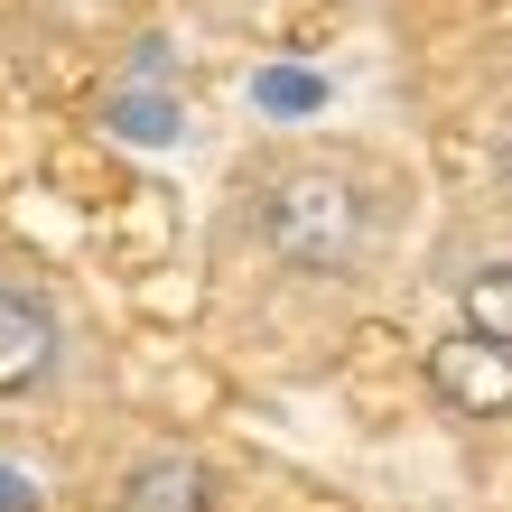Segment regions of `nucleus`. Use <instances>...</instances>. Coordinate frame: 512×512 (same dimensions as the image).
<instances>
[{
  "label": "nucleus",
  "instance_id": "20e7f679",
  "mask_svg": "<svg viewBox=\"0 0 512 512\" xmlns=\"http://www.w3.org/2000/svg\"><path fill=\"white\" fill-rule=\"evenodd\" d=\"M419 373H429V401L447 419H466V429L512 419V345L475 336V326H447V336L419 354Z\"/></svg>",
  "mask_w": 512,
  "mask_h": 512
},
{
  "label": "nucleus",
  "instance_id": "39448f33",
  "mask_svg": "<svg viewBox=\"0 0 512 512\" xmlns=\"http://www.w3.org/2000/svg\"><path fill=\"white\" fill-rule=\"evenodd\" d=\"M447 298H457V326L512 345V243L503 252H475L466 270H447Z\"/></svg>",
  "mask_w": 512,
  "mask_h": 512
},
{
  "label": "nucleus",
  "instance_id": "7ed1b4c3",
  "mask_svg": "<svg viewBox=\"0 0 512 512\" xmlns=\"http://www.w3.org/2000/svg\"><path fill=\"white\" fill-rule=\"evenodd\" d=\"M94 512H233V475L187 438H149L103 475Z\"/></svg>",
  "mask_w": 512,
  "mask_h": 512
},
{
  "label": "nucleus",
  "instance_id": "f03ea898",
  "mask_svg": "<svg viewBox=\"0 0 512 512\" xmlns=\"http://www.w3.org/2000/svg\"><path fill=\"white\" fill-rule=\"evenodd\" d=\"M75 364V317L66 298L28 270H0V410H28L47 401Z\"/></svg>",
  "mask_w": 512,
  "mask_h": 512
},
{
  "label": "nucleus",
  "instance_id": "f257e3e1",
  "mask_svg": "<svg viewBox=\"0 0 512 512\" xmlns=\"http://www.w3.org/2000/svg\"><path fill=\"white\" fill-rule=\"evenodd\" d=\"M233 224L289 289H364L401 233V177L354 140H270L233 177Z\"/></svg>",
  "mask_w": 512,
  "mask_h": 512
}]
</instances>
